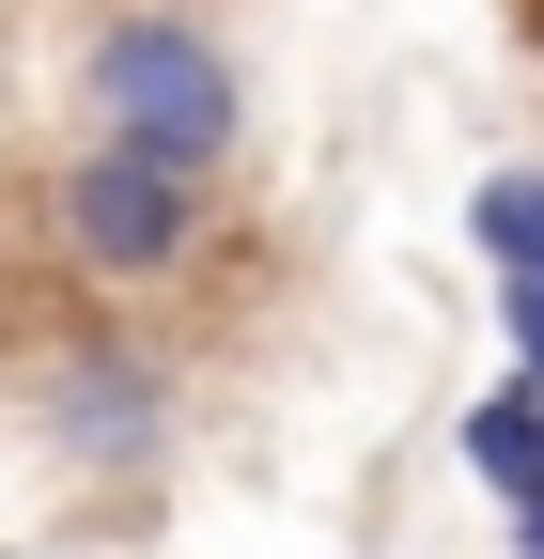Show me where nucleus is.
I'll list each match as a JSON object with an SVG mask.
<instances>
[{
    "label": "nucleus",
    "mask_w": 544,
    "mask_h": 559,
    "mask_svg": "<svg viewBox=\"0 0 544 559\" xmlns=\"http://www.w3.org/2000/svg\"><path fill=\"white\" fill-rule=\"evenodd\" d=\"M79 94H94V156H141V171H172V187H202L234 156V124H249V94H234V47L218 32H187V16H94L79 32Z\"/></svg>",
    "instance_id": "obj_1"
},
{
    "label": "nucleus",
    "mask_w": 544,
    "mask_h": 559,
    "mask_svg": "<svg viewBox=\"0 0 544 559\" xmlns=\"http://www.w3.org/2000/svg\"><path fill=\"white\" fill-rule=\"evenodd\" d=\"M47 218H62V249L109 264V280H172V264L202 249V187H172V171H141V156H79V171L47 187Z\"/></svg>",
    "instance_id": "obj_2"
},
{
    "label": "nucleus",
    "mask_w": 544,
    "mask_h": 559,
    "mask_svg": "<svg viewBox=\"0 0 544 559\" xmlns=\"http://www.w3.org/2000/svg\"><path fill=\"white\" fill-rule=\"evenodd\" d=\"M47 436L79 451V466H109V481H141L172 451V373L125 358V342H79V358L47 373Z\"/></svg>",
    "instance_id": "obj_3"
},
{
    "label": "nucleus",
    "mask_w": 544,
    "mask_h": 559,
    "mask_svg": "<svg viewBox=\"0 0 544 559\" xmlns=\"http://www.w3.org/2000/svg\"><path fill=\"white\" fill-rule=\"evenodd\" d=\"M466 466H483L498 498H544V389H483L466 404Z\"/></svg>",
    "instance_id": "obj_4"
},
{
    "label": "nucleus",
    "mask_w": 544,
    "mask_h": 559,
    "mask_svg": "<svg viewBox=\"0 0 544 559\" xmlns=\"http://www.w3.org/2000/svg\"><path fill=\"white\" fill-rule=\"evenodd\" d=\"M466 234H483L498 280H544V171H498L483 202H466Z\"/></svg>",
    "instance_id": "obj_5"
},
{
    "label": "nucleus",
    "mask_w": 544,
    "mask_h": 559,
    "mask_svg": "<svg viewBox=\"0 0 544 559\" xmlns=\"http://www.w3.org/2000/svg\"><path fill=\"white\" fill-rule=\"evenodd\" d=\"M498 326H513V358H529V389H544V280H513V296H498Z\"/></svg>",
    "instance_id": "obj_6"
},
{
    "label": "nucleus",
    "mask_w": 544,
    "mask_h": 559,
    "mask_svg": "<svg viewBox=\"0 0 544 559\" xmlns=\"http://www.w3.org/2000/svg\"><path fill=\"white\" fill-rule=\"evenodd\" d=\"M513 559H544V498H513Z\"/></svg>",
    "instance_id": "obj_7"
}]
</instances>
